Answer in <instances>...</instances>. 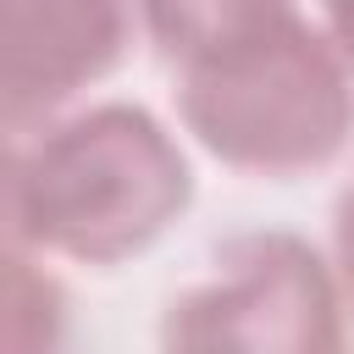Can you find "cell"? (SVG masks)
<instances>
[{"mask_svg": "<svg viewBox=\"0 0 354 354\" xmlns=\"http://www.w3.org/2000/svg\"><path fill=\"white\" fill-rule=\"evenodd\" d=\"M33 243L0 249V354H44L72 337V293Z\"/></svg>", "mask_w": 354, "mask_h": 354, "instance_id": "cell-6", "label": "cell"}, {"mask_svg": "<svg viewBox=\"0 0 354 354\" xmlns=\"http://www.w3.org/2000/svg\"><path fill=\"white\" fill-rule=\"evenodd\" d=\"M288 11H299V0H133L138 33L166 72H183Z\"/></svg>", "mask_w": 354, "mask_h": 354, "instance_id": "cell-5", "label": "cell"}, {"mask_svg": "<svg viewBox=\"0 0 354 354\" xmlns=\"http://www.w3.org/2000/svg\"><path fill=\"white\" fill-rule=\"evenodd\" d=\"M194 205L183 138L138 100L61 111L22 144L28 243L72 266H127L149 254Z\"/></svg>", "mask_w": 354, "mask_h": 354, "instance_id": "cell-1", "label": "cell"}, {"mask_svg": "<svg viewBox=\"0 0 354 354\" xmlns=\"http://www.w3.org/2000/svg\"><path fill=\"white\" fill-rule=\"evenodd\" d=\"M133 0H0V133H39L133 44Z\"/></svg>", "mask_w": 354, "mask_h": 354, "instance_id": "cell-4", "label": "cell"}, {"mask_svg": "<svg viewBox=\"0 0 354 354\" xmlns=\"http://www.w3.org/2000/svg\"><path fill=\"white\" fill-rule=\"evenodd\" d=\"M315 22H321V33L332 39V50L354 72V0H315Z\"/></svg>", "mask_w": 354, "mask_h": 354, "instance_id": "cell-9", "label": "cell"}, {"mask_svg": "<svg viewBox=\"0 0 354 354\" xmlns=\"http://www.w3.org/2000/svg\"><path fill=\"white\" fill-rule=\"evenodd\" d=\"M332 271H337V288H343V304H348V321H354V177L337 188L332 199Z\"/></svg>", "mask_w": 354, "mask_h": 354, "instance_id": "cell-8", "label": "cell"}, {"mask_svg": "<svg viewBox=\"0 0 354 354\" xmlns=\"http://www.w3.org/2000/svg\"><path fill=\"white\" fill-rule=\"evenodd\" d=\"M28 243L22 227V144H11L0 133V249Z\"/></svg>", "mask_w": 354, "mask_h": 354, "instance_id": "cell-7", "label": "cell"}, {"mask_svg": "<svg viewBox=\"0 0 354 354\" xmlns=\"http://www.w3.org/2000/svg\"><path fill=\"white\" fill-rule=\"evenodd\" d=\"M155 337L188 354H337L348 343V304L332 254L299 232L260 227L232 232L210 271L166 299Z\"/></svg>", "mask_w": 354, "mask_h": 354, "instance_id": "cell-3", "label": "cell"}, {"mask_svg": "<svg viewBox=\"0 0 354 354\" xmlns=\"http://www.w3.org/2000/svg\"><path fill=\"white\" fill-rule=\"evenodd\" d=\"M171 77L183 133L238 177L293 183L326 171L354 144V72L304 11H288Z\"/></svg>", "mask_w": 354, "mask_h": 354, "instance_id": "cell-2", "label": "cell"}]
</instances>
